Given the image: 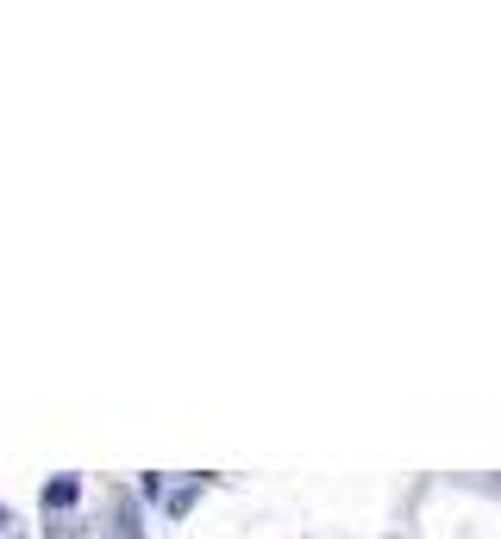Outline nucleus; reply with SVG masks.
I'll return each mask as SVG.
<instances>
[{"label": "nucleus", "instance_id": "nucleus-1", "mask_svg": "<svg viewBox=\"0 0 501 539\" xmlns=\"http://www.w3.org/2000/svg\"><path fill=\"white\" fill-rule=\"evenodd\" d=\"M76 496H82V483L76 477H57L51 489H44V508H76Z\"/></svg>", "mask_w": 501, "mask_h": 539}, {"label": "nucleus", "instance_id": "nucleus-2", "mask_svg": "<svg viewBox=\"0 0 501 539\" xmlns=\"http://www.w3.org/2000/svg\"><path fill=\"white\" fill-rule=\"evenodd\" d=\"M0 521H7V514H0Z\"/></svg>", "mask_w": 501, "mask_h": 539}]
</instances>
